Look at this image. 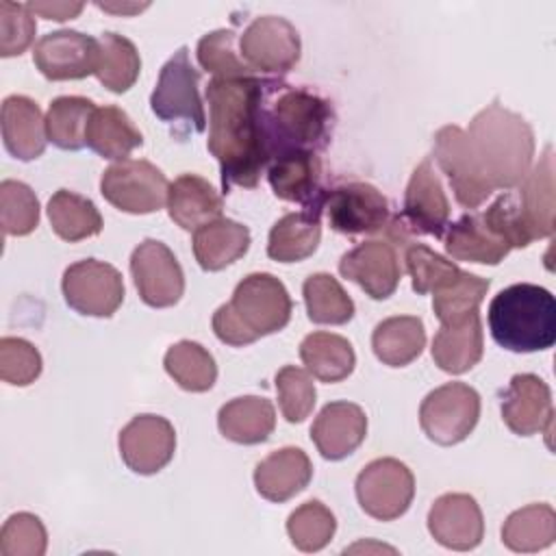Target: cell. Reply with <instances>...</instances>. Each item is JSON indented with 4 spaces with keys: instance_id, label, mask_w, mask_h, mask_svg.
I'll return each mask as SVG.
<instances>
[{
    "instance_id": "6da1fadb",
    "label": "cell",
    "mask_w": 556,
    "mask_h": 556,
    "mask_svg": "<svg viewBox=\"0 0 556 556\" xmlns=\"http://www.w3.org/2000/svg\"><path fill=\"white\" fill-rule=\"evenodd\" d=\"M261 78L232 76L211 78L206 85L208 102V152L222 172V191L232 185L254 189L261 172L271 163V150L263 117Z\"/></svg>"
},
{
    "instance_id": "7a4b0ae2",
    "label": "cell",
    "mask_w": 556,
    "mask_h": 556,
    "mask_svg": "<svg viewBox=\"0 0 556 556\" xmlns=\"http://www.w3.org/2000/svg\"><path fill=\"white\" fill-rule=\"evenodd\" d=\"M465 132L493 191L521 185L532 167L534 132L519 113L493 100L473 115Z\"/></svg>"
},
{
    "instance_id": "3957f363",
    "label": "cell",
    "mask_w": 556,
    "mask_h": 556,
    "mask_svg": "<svg viewBox=\"0 0 556 556\" xmlns=\"http://www.w3.org/2000/svg\"><path fill=\"white\" fill-rule=\"evenodd\" d=\"M287 287L267 271L245 276L232 291L230 302L213 313L215 337L232 348H243L261 337L282 330L291 319Z\"/></svg>"
},
{
    "instance_id": "277c9868",
    "label": "cell",
    "mask_w": 556,
    "mask_h": 556,
    "mask_svg": "<svg viewBox=\"0 0 556 556\" xmlns=\"http://www.w3.org/2000/svg\"><path fill=\"white\" fill-rule=\"evenodd\" d=\"M489 330L493 341L508 352L549 350L556 343V300L545 287L510 285L489 304Z\"/></svg>"
},
{
    "instance_id": "5b68a950",
    "label": "cell",
    "mask_w": 556,
    "mask_h": 556,
    "mask_svg": "<svg viewBox=\"0 0 556 556\" xmlns=\"http://www.w3.org/2000/svg\"><path fill=\"white\" fill-rule=\"evenodd\" d=\"M271 159L289 150L319 152L328 146L334 111L332 104L298 87H287L278 93L269 109H263Z\"/></svg>"
},
{
    "instance_id": "8992f818",
    "label": "cell",
    "mask_w": 556,
    "mask_h": 556,
    "mask_svg": "<svg viewBox=\"0 0 556 556\" xmlns=\"http://www.w3.org/2000/svg\"><path fill=\"white\" fill-rule=\"evenodd\" d=\"M200 72L189 61V48L180 46L161 67L156 87L150 96L152 113L169 124L185 122L195 132L206 128V113L198 91Z\"/></svg>"
},
{
    "instance_id": "52a82bcc",
    "label": "cell",
    "mask_w": 556,
    "mask_h": 556,
    "mask_svg": "<svg viewBox=\"0 0 556 556\" xmlns=\"http://www.w3.org/2000/svg\"><path fill=\"white\" fill-rule=\"evenodd\" d=\"M480 419V395L465 382H445L430 391L419 406V426L437 445L465 441Z\"/></svg>"
},
{
    "instance_id": "ba28073f",
    "label": "cell",
    "mask_w": 556,
    "mask_h": 556,
    "mask_svg": "<svg viewBox=\"0 0 556 556\" xmlns=\"http://www.w3.org/2000/svg\"><path fill=\"white\" fill-rule=\"evenodd\" d=\"M100 193L117 211L148 215L167 204L169 180L150 161L124 159L102 172Z\"/></svg>"
},
{
    "instance_id": "9c48e42d",
    "label": "cell",
    "mask_w": 556,
    "mask_h": 556,
    "mask_svg": "<svg viewBox=\"0 0 556 556\" xmlns=\"http://www.w3.org/2000/svg\"><path fill=\"white\" fill-rule=\"evenodd\" d=\"M354 489L361 508L369 517L378 521H393L413 504L415 476L397 458H376L361 469Z\"/></svg>"
},
{
    "instance_id": "30bf717a",
    "label": "cell",
    "mask_w": 556,
    "mask_h": 556,
    "mask_svg": "<svg viewBox=\"0 0 556 556\" xmlns=\"http://www.w3.org/2000/svg\"><path fill=\"white\" fill-rule=\"evenodd\" d=\"M241 61L252 72L287 74L300 61L302 43L295 26L280 15L254 17L239 39Z\"/></svg>"
},
{
    "instance_id": "8fae6325",
    "label": "cell",
    "mask_w": 556,
    "mask_h": 556,
    "mask_svg": "<svg viewBox=\"0 0 556 556\" xmlns=\"http://www.w3.org/2000/svg\"><path fill=\"white\" fill-rule=\"evenodd\" d=\"M61 289L67 306L87 317H111L124 302L122 274L98 258L70 265L63 271Z\"/></svg>"
},
{
    "instance_id": "7c38bea8",
    "label": "cell",
    "mask_w": 556,
    "mask_h": 556,
    "mask_svg": "<svg viewBox=\"0 0 556 556\" xmlns=\"http://www.w3.org/2000/svg\"><path fill=\"white\" fill-rule=\"evenodd\" d=\"M434 161L441 172L447 176L454 198L465 208H478L491 193L489 185L473 148L469 143L467 132L460 126L447 124L434 135Z\"/></svg>"
},
{
    "instance_id": "4fadbf2b",
    "label": "cell",
    "mask_w": 556,
    "mask_h": 556,
    "mask_svg": "<svg viewBox=\"0 0 556 556\" xmlns=\"http://www.w3.org/2000/svg\"><path fill=\"white\" fill-rule=\"evenodd\" d=\"M130 274L139 298L152 308L174 306L185 293L182 267L163 241L143 239L130 254Z\"/></svg>"
},
{
    "instance_id": "5bb4252c",
    "label": "cell",
    "mask_w": 556,
    "mask_h": 556,
    "mask_svg": "<svg viewBox=\"0 0 556 556\" xmlns=\"http://www.w3.org/2000/svg\"><path fill=\"white\" fill-rule=\"evenodd\" d=\"M328 224L341 235H374L389 224V200L369 182H345L326 193Z\"/></svg>"
},
{
    "instance_id": "9a60e30c",
    "label": "cell",
    "mask_w": 556,
    "mask_h": 556,
    "mask_svg": "<svg viewBox=\"0 0 556 556\" xmlns=\"http://www.w3.org/2000/svg\"><path fill=\"white\" fill-rule=\"evenodd\" d=\"M33 61L48 80H80L98 70V39L78 30L46 33L33 50Z\"/></svg>"
},
{
    "instance_id": "2e32d148",
    "label": "cell",
    "mask_w": 556,
    "mask_h": 556,
    "mask_svg": "<svg viewBox=\"0 0 556 556\" xmlns=\"http://www.w3.org/2000/svg\"><path fill=\"white\" fill-rule=\"evenodd\" d=\"M117 447L130 471L139 476H152L174 458L176 430L165 417L143 413L132 417L119 430Z\"/></svg>"
},
{
    "instance_id": "e0dca14e",
    "label": "cell",
    "mask_w": 556,
    "mask_h": 556,
    "mask_svg": "<svg viewBox=\"0 0 556 556\" xmlns=\"http://www.w3.org/2000/svg\"><path fill=\"white\" fill-rule=\"evenodd\" d=\"M339 274L356 282L371 300H387L402 278L397 248L387 239L363 241L341 256Z\"/></svg>"
},
{
    "instance_id": "ac0fdd59",
    "label": "cell",
    "mask_w": 556,
    "mask_h": 556,
    "mask_svg": "<svg viewBox=\"0 0 556 556\" xmlns=\"http://www.w3.org/2000/svg\"><path fill=\"white\" fill-rule=\"evenodd\" d=\"M402 222L419 235L443 237L450 226V202L430 159H424L410 174L404 191Z\"/></svg>"
},
{
    "instance_id": "d6986e66",
    "label": "cell",
    "mask_w": 556,
    "mask_h": 556,
    "mask_svg": "<svg viewBox=\"0 0 556 556\" xmlns=\"http://www.w3.org/2000/svg\"><path fill=\"white\" fill-rule=\"evenodd\" d=\"M428 532L447 549L469 552L484 536L482 510L469 493H445L428 510Z\"/></svg>"
},
{
    "instance_id": "ffe728a7",
    "label": "cell",
    "mask_w": 556,
    "mask_h": 556,
    "mask_svg": "<svg viewBox=\"0 0 556 556\" xmlns=\"http://www.w3.org/2000/svg\"><path fill=\"white\" fill-rule=\"evenodd\" d=\"M502 421L519 437L549 432L554 406L552 391L536 374H517L502 393Z\"/></svg>"
},
{
    "instance_id": "44dd1931",
    "label": "cell",
    "mask_w": 556,
    "mask_h": 556,
    "mask_svg": "<svg viewBox=\"0 0 556 556\" xmlns=\"http://www.w3.org/2000/svg\"><path fill=\"white\" fill-rule=\"evenodd\" d=\"M321 178V159L311 150H289L276 154L267 167V180L274 195L287 202H298L302 206L326 202L328 189H324Z\"/></svg>"
},
{
    "instance_id": "7402d4cb",
    "label": "cell",
    "mask_w": 556,
    "mask_h": 556,
    "mask_svg": "<svg viewBox=\"0 0 556 556\" xmlns=\"http://www.w3.org/2000/svg\"><path fill=\"white\" fill-rule=\"evenodd\" d=\"M367 437V415L358 404L330 402L311 426V439L326 460L350 456Z\"/></svg>"
},
{
    "instance_id": "603a6c76",
    "label": "cell",
    "mask_w": 556,
    "mask_h": 556,
    "mask_svg": "<svg viewBox=\"0 0 556 556\" xmlns=\"http://www.w3.org/2000/svg\"><path fill=\"white\" fill-rule=\"evenodd\" d=\"M517 208L532 241L554 235V152L545 148L541 161L515 191Z\"/></svg>"
},
{
    "instance_id": "cb8c5ba5",
    "label": "cell",
    "mask_w": 556,
    "mask_h": 556,
    "mask_svg": "<svg viewBox=\"0 0 556 556\" xmlns=\"http://www.w3.org/2000/svg\"><path fill=\"white\" fill-rule=\"evenodd\" d=\"M313 478V465L304 450L280 447L254 467V486L267 502H287L302 493Z\"/></svg>"
},
{
    "instance_id": "d4e9b609",
    "label": "cell",
    "mask_w": 556,
    "mask_h": 556,
    "mask_svg": "<svg viewBox=\"0 0 556 556\" xmlns=\"http://www.w3.org/2000/svg\"><path fill=\"white\" fill-rule=\"evenodd\" d=\"M2 141L17 161H35L43 154L48 143L46 117L35 100L26 96H9L2 102Z\"/></svg>"
},
{
    "instance_id": "484cf974",
    "label": "cell",
    "mask_w": 556,
    "mask_h": 556,
    "mask_svg": "<svg viewBox=\"0 0 556 556\" xmlns=\"http://www.w3.org/2000/svg\"><path fill=\"white\" fill-rule=\"evenodd\" d=\"M484 352L480 313H473L460 321L441 324L432 339V361L445 374H465L476 367Z\"/></svg>"
},
{
    "instance_id": "4316f807",
    "label": "cell",
    "mask_w": 556,
    "mask_h": 556,
    "mask_svg": "<svg viewBox=\"0 0 556 556\" xmlns=\"http://www.w3.org/2000/svg\"><path fill=\"white\" fill-rule=\"evenodd\" d=\"M321 211L324 204H315L282 215L269 230L267 256L278 263H300L308 258L321 239Z\"/></svg>"
},
{
    "instance_id": "83f0119b",
    "label": "cell",
    "mask_w": 556,
    "mask_h": 556,
    "mask_svg": "<svg viewBox=\"0 0 556 556\" xmlns=\"http://www.w3.org/2000/svg\"><path fill=\"white\" fill-rule=\"evenodd\" d=\"M224 211L222 195L211 182L198 174H182L169 182L167 213L182 230H198L200 226L219 219Z\"/></svg>"
},
{
    "instance_id": "f1b7e54d",
    "label": "cell",
    "mask_w": 556,
    "mask_h": 556,
    "mask_svg": "<svg viewBox=\"0 0 556 556\" xmlns=\"http://www.w3.org/2000/svg\"><path fill=\"white\" fill-rule=\"evenodd\" d=\"M193 256L204 271H219L239 261L250 248L248 226L219 217L193 230Z\"/></svg>"
},
{
    "instance_id": "f546056e",
    "label": "cell",
    "mask_w": 556,
    "mask_h": 556,
    "mask_svg": "<svg viewBox=\"0 0 556 556\" xmlns=\"http://www.w3.org/2000/svg\"><path fill=\"white\" fill-rule=\"evenodd\" d=\"M219 432L241 445H256L269 439L276 428V410L267 397L241 395L226 402L217 413Z\"/></svg>"
},
{
    "instance_id": "4dcf8cb0",
    "label": "cell",
    "mask_w": 556,
    "mask_h": 556,
    "mask_svg": "<svg viewBox=\"0 0 556 556\" xmlns=\"http://www.w3.org/2000/svg\"><path fill=\"white\" fill-rule=\"evenodd\" d=\"M445 252L454 261L497 265L508 256L510 245L484 224L480 213H467L447 226Z\"/></svg>"
},
{
    "instance_id": "1f68e13d",
    "label": "cell",
    "mask_w": 556,
    "mask_h": 556,
    "mask_svg": "<svg viewBox=\"0 0 556 556\" xmlns=\"http://www.w3.org/2000/svg\"><path fill=\"white\" fill-rule=\"evenodd\" d=\"M143 143V135L119 106H96L85 130V146L102 159L124 161Z\"/></svg>"
},
{
    "instance_id": "d6a6232c",
    "label": "cell",
    "mask_w": 556,
    "mask_h": 556,
    "mask_svg": "<svg viewBox=\"0 0 556 556\" xmlns=\"http://www.w3.org/2000/svg\"><path fill=\"white\" fill-rule=\"evenodd\" d=\"M426 348L424 321L415 315L382 319L371 332V350L382 365L406 367Z\"/></svg>"
},
{
    "instance_id": "836d02e7",
    "label": "cell",
    "mask_w": 556,
    "mask_h": 556,
    "mask_svg": "<svg viewBox=\"0 0 556 556\" xmlns=\"http://www.w3.org/2000/svg\"><path fill=\"white\" fill-rule=\"evenodd\" d=\"M300 358L306 371L321 382L345 380L356 365L352 343L334 332H311L300 343Z\"/></svg>"
},
{
    "instance_id": "e575fe53",
    "label": "cell",
    "mask_w": 556,
    "mask_h": 556,
    "mask_svg": "<svg viewBox=\"0 0 556 556\" xmlns=\"http://www.w3.org/2000/svg\"><path fill=\"white\" fill-rule=\"evenodd\" d=\"M48 219L56 237L63 241L76 243L89 237L100 235L102 230V215L96 204L70 189H59L48 200Z\"/></svg>"
},
{
    "instance_id": "d590c367",
    "label": "cell",
    "mask_w": 556,
    "mask_h": 556,
    "mask_svg": "<svg viewBox=\"0 0 556 556\" xmlns=\"http://www.w3.org/2000/svg\"><path fill=\"white\" fill-rule=\"evenodd\" d=\"M556 539V513L549 504H528L510 513L502 526V543L513 552H539Z\"/></svg>"
},
{
    "instance_id": "8d00e7d4",
    "label": "cell",
    "mask_w": 556,
    "mask_h": 556,
    "mask_svg": "<svg viewBox=\"0 0 556 556\" xmlns=\"http://www.w3.org/2000/svg\"><path fill=\"white\" fill-rule=\"evenodd\" d=\"M163 365L174 382L191 393H204L217 380V365L211 352L189 339L169 345Z\"/></svg>"
},
{
    "instance_id": "74e56055",
    "label": "cell",
    "mask_w": 556,
    "mask_h": 556,
    "mask_svg": "<svg viewBox=\"0 0 556 556\" xmlns=\"http://www.w3.org/2000/svg\"><path fill=\"white\" fill-rule=\"evenodd\" d=\"M96 78L113 93L128 91L141 72V56L130 39L117 33H102Z\"/></svg>"
},
{
    "instance_id": "f35d334b",
    "label": "cell",
    "mask_w": 556,
    "mask_h": 556,
    "mask_svg": "<svg viewBox=\"0 0 556 556\" xmlns=\"http://www.w3.org/2000/svg\"><path fill=\"white\" fill-rule=\"evenodd\" d=\"M308 319L313 324L341 326L354 317V302L341 287V282L326 274H311L302 285Z\"/></svg>"
},
{
    "instance_id": "ab89813d",
    "label": "cell",
    "mask_w": 556,
    "mask_h": 556,
    "mask_svg": "<svg viewBox=\"0 0 556 556\" xmlns=\"http://www.w3.org/2000/svg\"><path fill=\"white\" fill-rule=\"evenodd\" d=\"M96 104L83 96H59L46 113V132L61 150H80L85 146L87 122Z\"/></svg>"
},
{
    "instance_id": "60d3db41",
    "label": "cell",
    "mask_w": 556,
    "mask_h": 556,
    "mask_svg": "<svg viewBox=\"0 0 556 556\" xmlns=\"http://www.w3.org/2000/svg\"><path fill=\"white\" fill-rule=\"evenodd\" d=\"M337 530V519L332 510L319 500H308L300 504L287 519V534L295 549L319 552L324 549Z\"/></svg>"
},
{
    "instance_id": "b9f144b4",
    "label": "cell",
    "mask_w": 556,
    "mask_h": 556,
    "mask_svg": "<svg viewBox=\"0 0 556 556\" xmlns=\"http://www.w3.org/2000/svg\"><path fill=\"white\" fill-rule=\"evenodd\" d=\"M491 282L482 276L460 271V276L447 287L434 291L432 311L441 324L460 321L473 313H480L478 306L484 300Z\"/></svg>"
},
{
    "instance_id": "7bdbcfd3",
    "label": "cell",
    "mask_w": 556,
    "mask_h": 556,
    "mask_svg": "<svg viewBox=\"0 0 556 556\" xmlns=\"http://www.w3.org/2000/svg\"><path fill=\"white\" fill-rule=\"evenodd\" d=\"M404 263L410 276L413 291L419 295L434 293L447 287L463 271L454 261H447L424 243H408L404 252Z\"/></svg>"
},
{
    "instance_id": "ee69618b",
    "label": "cell",
    "mask_w": 556,
    "mask_h": 556,
    "mask_svg": "<svg viewBox=\"0 0 556 556\" xmlns=\"http://www.w3.org/2000/svg\"><path fill=\"white\" fill-rule=\"evenodd\" d=\"M0 222L4 235L24 237L39 226V200L22 180L0 182Z\"/></svg>"
},
{
    "instance_id": "f6af8a7d",
    "label": "cell",
    "mask_w": 556,
    "mask_h": 556,
    "mask_svg": "<svg viewBox=\"0 0 556 556\" xmlns=\"http://www.w3.org/2000/svg\"><path fill=\"white\" fill-rule=\"evenodd\" d=\"M280 413L289 424H302L315 408L317 391L313 376L295 365H285L276 374Z\"/></svg>"
},
{
    "instance_id": "bcb514c9",
    "label": "cell",
    "mask_w": 556,
    "mask_h": 556,
    "mask_svg": "<svg viewBox=\"0 0 556 556\" xmlns=\"http://www.w3.org/2000/svg\"><path fill=\"white\" fill-rule=\"evenodd\" d=\"M235 33L219 28L206 33L195 48L198 63L202 70L215 74V78H232V76H252V70L237 56Z\"/></svg>"
},
{
    "instance_id": "7dc6e473",
    "label": "cell",
    "mask_w": 556,
    "mask_h": 556,
    "mask_svg": "<svg viewBox=\"0 0 556 556\" xmlns=\"http://www.w3.org/2000/svg\"><path fill=\"white\" fill-rule=\"evenodd\" d=\"M48 547V534L41 519L33 513L11 515L0 530L2 556H43Z\"/></svg>"
},
{
    "instance_id": "c3c4849f",
    "label": "cell",
    "mask_w": 556,
    "mask_h": 556,
    "mask_svg": "<svg viewBox=\"0 0 556 556\" xmlns=\"http://www.w3.org/2000/svg\"><path fill=\"white\" fill-rule=\"evenodd\" d=\"M43 361L39 350L22 337L0 339V378L13 387H28L41 374Z\"/></svg>"
},
{
    "instance_id": "681fc988",
    "label": "cell",
    "mask_w": 556,
    "mask_h": 556,
    "mask_svg": "<svg viewBox=\"0 0 556 556\" xmlns=\"http://www.w3.org/2000/svg\"><path fill=\"white\" fill-rule=\"evenodd\" d=\"M37 22L28 4L0 2V56H20L35 39Z\"/></svg>"
},
{
    "instance_id": "f907efd6",
    "label": "cell",
    "mask_w": 556,
    "mask_h": 556,
    "mask_svg": "<svg viewBox=\"0 0 556 556\" xmlns=\"http://www.w3.org/2000/svg\"><path fill=\"white\" fill-rule=\"evenodd\" d=\"M484 224L500 237L504 239L510 250L513 248H528L532 243L530 232L523 226V219L517 208V198L515 191H504L497 200L491 202V206L480 213Z\"/></svg>"
},
{
    "instance_id": "816d5d0a",
    "label": "cell",
    "mask_w": 556,
    "mask_h": 556,
    "mask_svg": "<svg viewBox=\"0 0 556 556\" xmlns=\"http://www.w3.org/2000/svg\"><path fill=\"white\" fill-rule=\"evenodd\" d=\"M28 9L46 20H56V22H65L76 17L83 11V2H26Z\"/></svg>"
},
{
    "instance_id": "f5cc1de1",
    "label": "cell",
    "mask_w": 556,
    "mask_h": 556,
    "mask_svg": "<svg viewBox=\"0 0 556 556\" xmlns=\"http://www.w3.org/2000/svg\"><path fill=\"white\" fill-rule=\"evenodd\" d=\"M96 7L98 9H102V11H111V13H122V15H132V13H139V11H143L146 7H148V2L146 4H104V2H96Z\"/></svg>"
}]
</instances>
